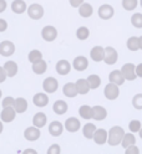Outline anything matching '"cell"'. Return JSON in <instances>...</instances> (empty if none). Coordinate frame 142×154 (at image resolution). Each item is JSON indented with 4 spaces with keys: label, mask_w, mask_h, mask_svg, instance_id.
Returning a JSON list of instances; mask_svg holds the SVG:
<instances>
[{
    "label": "cell",
    "mask_w": 142,
    "mask_h": 154,
    "mask_svg": "<svg viewBox=\"0 0 142 154\" xmlns=\"http://www.w3.org/2000/svg\"><path fill=\"white\" fill-rule=\"evenodd\" d=\"M124 128H121L120 126H115L110 129L107 133V143L112 147H116L118 144H121V140L124 138Z\"/></svg>",
    "instance_id": "obj_1"
},
{
    "label": "cell",
    "mask_w": 142,
    "mask_h": 154,
    "mask_svg": "<svg viewBox=\"0 0 142 154\" xmlns=\"http://www.w3.org/2000/svg\"><path fill=\"white\" fill-rule=\"evenodd\" d=\"M103 93H105V97L110 101H113V100H116L118 96H120V88H118V86L116 83H107L105 86V90H103Z\"/></svg>",
    "instance_id": "obj_2"
},
{
    "label": "cell",
    "mask_w": 142,
    "mask_h": 154,
    "mask_svg": "<svg viewBox=\"0 0 142 154\" xmlns=\"http://www.w3.org/2000/svg\"><path fill=\"white\" fill-rule=\"evenodd\" d=\"M121 72H122V75H124L125 80H127V81H134V80H136V77H137L136 66L134 63H130V62L125 63L124 66L121 67Z\"/></svg>",
    "instance_id": "obj_3"
},
{
    "label": "cell",
    "mask_w": 142,
    "mask_h": 154,
    "mask_svg": "<svg viewBox=\"0 0 142 154\" xmlns=\"http://www.w3.org/2000/svg\"><path fill=\"white\" fill-rule=\"evenodd\" d=\"M26 11L33 20H39L44 16V8L40 4H31L26 9Z\"/></svg>",
    "instance_id": "obj_4"
},
{
    "label": "cell",
    "mask_w": 142,
    "mask_h": 154,
    "mask_svg": "<svg viewBox=\"0 0 142 154\" xmlns=\"http://www.w3.org/2000/svg\"><path fill=\"white\" fill-rule=\"evenodd\" d=\"M118 59V54L117 51L111 46L105 47V54H103V61H105L106 65H113L117 62Z\"/></svg>",
    "instance_id": "obj_5"
},
{
    "label": "cell",
    "mask_w": 142,
    "mask_h": 154,
    "mask_svg": "<svg viewBox=\"0 0 142 154\" xmlns=\"http://www.w3.org/2000/svg\"><path fill=\"white\" fill-rule=\"evenodd\" d=\"M43 88L46 93H55L59 88V82L55 77H47L43 82Z\"/></svg>",
    "instance_id": "obj_6"
},
{
    "label": "cell",
    "mask_w": 142,
    "mask_h": 154,
    "mask_svg": "<svg viewBox=\"0 0 142 154\" xmlns=\"http://www.w3.org/2000/svg\"><path fill=\"white\" fill-rule=\"evenodd\" d=\"M15 52V45L11 41H2L0 42V55L4 56V57H9L14 55Z\"/></svg>",
    "instance_id": "obj_7"
},
{
    "label": "cell",
    "mask_w": 142,
    "mask_h": 154,
    "mask_svg": "<svg viewBox=\"0 0 142 154\" xmlns=\"http://www.w3.org/2000/svg\"><path fill=\"white\" fill-rule=\"evenodd\" d=\"M41 36H43V38L45 41H54L56 37H58V30L54 27V26H51V25H47V26H45L43 30H41Z\"/></svg>",
    "instance_id": "obj_8"
},
{
    "label": "cell",
    "mask_w": 142,
    "mask_h": 154,
    "mask_svg": "<svg viewBox=\"0 0 142 154\" xmlns=\"http://www.w3.org/2000/svg\"><path fill=\"white\" fill-rule=\"evenodd\" d=\"M41 136V132H40V128H37L35 126L33 127H27L24 132V137L26 140H30V142H35L40 138Z\"/></svg>",
    "instance_id": "obj_9"
},
{
    "label": "cell",
    "mask_w": 142,
    "mask_h": 154,
    "mask_svg": "<svg viewBox=\"0 0 142 154\" xmlns=\"http://www.w3.org/2000/svg\"><path fill=\"white\" fill-rule=\"evenodd\" d=\"M115 14V10L109 4H103L99 8V16L102 19V20H110V19Z\"/></svg>",
    "instance_id": "obj_10"
},
{
    "label": "cell",
    "mask_w": 142,
    "mask_h": 154,
    "mask_svg": "<svg viewBox=\"0 0 142 154\" xmlns=\"http://www.w3.org/2000/svg\"><path fill=\"white\" fill-rule=\"evenodd\" d=\"M15 116H16V111L14 109V107H4L2 114H0V119L5 123H10L15 119Z\"/></svg>",
    "instance_id": "obj_11"
},
{
    "label": "cell",
    "mask_w": 142,
    "mask_h": 154,
    "mask_svg": "<svg viewBox=\"0 0 142 154\" xmlns=\"http://www.w3.org/2000/svg\"><path fill=\"white\" fill-rule=\"evenodd\" d=\"M81 127V123L77 118H75V117H70L65 121V129L70 132V133H75V132H77Z\"/></svg>",
    "instance_id": "obj_12"
},
{
    "label": "cell",
    "mask_w": 142,
    "mask_h": 154,
    "mask_svg": "<svg viewBox=\"0 0 142 154\" xmlns=\"http://www.w3.org/2000/svg\"><path fill=\"white\" fill-rule=\"evenodd\" d=\"M72 66L76 71H85L89 67V60L85 56H77V57H75Z\"/></svg>",
    "instance_id": "obj_13"
},
{
    "label": "cell",
    "mask_w": 142,
    "mask_h": 154,
    "mask_svg": "<svg viewBox=\"0 0 142 154\" xmlns=\"http://www.w3.org/2000/svg\"><path fill=\"white\" fill-rule=\"evenodd\" d=\"M62 131H64V126H62V123L59 122V121H52V122L49 124V133L51 134L52 137H59V136H61Z\"/></svg>",
    "instance_id": "obj_14"
},
{
    "label": "cell",
    "mask_w": 142,
    "mask_h": 154,
    "mask_svg": "<svg viewBox=\"0 0 142 154\" xmlns=\"http://www.w3.org/2000/svg\"><path fill=\"white\" fill-rule=\"evenodd\" d=\"M62 93L66 96V97H69V98L76 97V96L79 94L77 88H76V85L72 83V82H68L66 85H64V87H62Z\"/></svg>",
    "instance_id": "obj_15"
},
{
    "label": "cell",
    "mask_w": 142,
    "mask_h": 154,
    "mask_svg": "<svg viewBox=\"0 0 142 154\" xmlns=\"http://www.w3.org/2000/svg\"><path fill=\"white\" fill-rule=\"evenodd\" d=\"M71 71V65L69 61L66 60H60L58 63H56V72L61 76H66L69 75Z\"/></svg>",
    "instance_id": "obj_16"
},
{
    "label": "cell",
    "mask_w": 142,
    "mask_h": 154,
    "mask_svg": "<svg viewBox=\"0 0 142 154\" xmlns=\"http://www.w3.org/2000/svg\"><path fill=\"white\" fill-rule=\"evenodd\" d=\"M92 139L95 140L96 144L102 146V144H105L107 142V132L105 129H97L96 128V131H95V133H93Z\"/></svg>",
    "instance_id": "obj_17"
},
{
    "label": "cell",
    "mask_w": 142,
    "mask_h": 154,
    "mask_svg": "<svg viewBox=\"0 0 142 154\" xmlns=\"http://www.w3.org/2000/svg\"><path fill=\"white\" fill-rule=\"evenodd\" d=\"M103 54H105V49L101 46H95L90 51V56L95 62H101L103 61Z\"/></svg>",
    "instance_id": "obj_18"
},
{
    "label": "cell",
    "mask_w": 142,
    "mask_h": 154,
    "mask_svg": "<svg viewBox=\"0 0 142 154\" xmlns=\"http://www.w3.org/2000/svg\"><path fill=\"white\" fill-rule=\"evenodd\" d=\"M33 102H34V104L36 106V107L43 108V107H45V106H47V103H49V97H47L45 93L39 92V93H36L34 96Z\"/></svg>",
    "instance_id": "obj_19"
},
{
    "label": "cell",
    "mask_w": 142,
    "mask_h": 154,
    "mask_svg": "<svg viewBox=\"0 0 142 154\" xmlns=\"http://www.w3.org/2000/svg\"><path fill=\"white\" fill-rule=\"evenodd\" d=\"M109 81L112 82V83H116L117 86H121V85H124V82L126 81L125 80V77L124 75H122L121 70H116V71H112L110 75H109Z\"/></svg>",
    "instance_id": "obj_20"
},
{
    "label": "cell",
    "mask_w": 142,
    "mask_h": 154,
    "mask_svg": "<svg viewBox=\"0 0 142 154\" xmlns=\"http://www.w3.org/2000/svg\"><path fill=\"white\" fill-rule=\"evenodd\" d=\"M107 117V111L102 106H95L92 107V118L96 121H102Z\"/></svg>",
    "instance_id": "obj_21"
},
{
    "label": "cell",
    "mask_w": 142,
    "mask_h": 154,
    "mask_svg": "<svg viewBox=\"0 0 142 154\" xmlns=\"http://www.w3.org/2000/svg\"><path fill=\"white\" fill-rule=\"evenodd\" d=\"M47 122V117L46 114L43 113V112H37L34 117H33V124L37 128H43Z\"/></svg>",
    "instance_id": "obj_22"
},
{
    "label": "cell",
    "mask_w": 142,
    "mask_h": 154,
    "mask_svg": "<svg viewBox=\"0 0 142 154\" xmlns=\"http://www.w3.org/2000/svg\"><path fill=\"white\" fill-rule=\"evenodd\" d=\"M76 88H77V92L79 94H87L89 91L91 90L90 88V85L87 82V80H84V79H80L76 81Z\"/></svg>",
    "instance_id": "obj_23"
},
{
    "label": "cell",
    "mask_w": 142,
    "mask_h": 154,
    "mask_svg": "<svg viewBox=\"0 0 142 154\" xmlns=\"http://www.w3.org/2000/svg\"><path fill=\"white\" fill-rule=\"evenodd\" d=\"M26 3L24 0H14L11 3V10L15 14H23L26 11Z\"/></svg>",
    "instance_id": "obj_24"
},
{
    "label": "cell",
    "mask_w": 142,
    "mask_h": 154,
    "mask_svg": "<svg viewBox=\"0 0 142 154\" xmlns=\"http://www.w3.org/2000/svg\"><path fill=\"white\" fill-rule=\"evenodd\" d=\"M52 109H54V112H55L56 114H59V116L65 114L66 112H68V103H66L65 101L59 100V101H56V102L54 103Z\"/></svg>",
    "instance_id": "obj_25"
},
{
    "label": "cell",
    "mask_w": 142,
    "mask_h": 154,
    "mask_svg": "<svg viewBox=\"0 0 142 154\" xmlns=\"http://www.w3.org/2000/svg\"><path fill=\"white\" fill-rule=\"evenodd\" d=\"M93 13V9L91 6V4L89 3H82L80 6H79V14L81 17H90Z\"/></svg>",
    "instance_id": "obj_26"
},
{
    "label": "cell",
    "mask_w": 142,
    "mask_h": 154,
    "mask_svg": "<svg viewBox=\"0 0 142 154\" xmlns=\"http://www.w3.org/2000/svg\"><path fill=\"white\" fill-rule=\"evenodd\" d=\"M4 70L6 72V76L14 77L17 73V63L14 61H6L4 65Z\"/></svg>",
    "instance_id": "obj_27"
},
{
    "label": "cell",
    "mask_w": 142,
    "mask_h": 154,
    "mask_svg": "<svg viewBox=\"0 0 142 154\" xmlns=\"http://www.w3.org/2000/svg\"><path fill=\"white\" fill-rule=\"evenodd\" d=\"M46 70H47V63L43 59L33 63V71L36 75H43L46 72Z\"/></svg>",
    "instance_id": "obj_28"
},
{
    "label": "cell",
    "mask_w": 142,
    "mask_h": 154,
    "mask_svg": "<svg viewBox=\"0 0 142 154\" xmlns=\"http://www.w3.org/2000/svg\"><path fill=\"white\" fill-rule=\"evenodd\" d=\"M14 109L16 111V113H24L27 109V101L23 97L16 98L14 103Z\"/></svg>",
    "instance_id": "obj_29"
},
{
    "label": "cell",
    "mask_w": 142,
    "mask_h": 154,
    "mask_svg": "<svg viewBox=\"0 0 142 154\" xmlns=\"http://www.w3.org/2000/svg\"><path fill=\"white\" fill-rule=\"evenodd\" d=\"M95 131H96V126L93 123H86L82 128V134L86 139H92Z\"/></svg>",
    "instance_id": "obj_30"
},
{
    "label": "cell",
    "mask_w": 142,
    "mask_h": 154,
    "mask_svg": "<svg viewBox=\"0 0 142 154\" xmlns=\"http://www.w3.org/2000/svg\"><path fill=\"white\" fill-rule=\"evenodd\" d=\"M79 114L84 119H91L92 118V107H90L87 104L81 106L80 109H79Z\"/></svg>",
    "instance_id": "obj_31"
},
{
    "label": "cell",
    "mask_w": 142,
    "mask_h": 154,
    "mask_svg": "<svg viewBox=\"0 0 142 154\" xmlns=\"http://www.w3.org/2000/svg\"><path fill=\"white\" fill-rule=\"evenodd\" d=\"M135 143H136V138L132 133H125L124 134V138H122V140H121V144H122L124 148H127V147L132 146V144H135Z\"/></svg>",
    "instance_id": "obj_32"
},
{
    "label": "cell",
    "mask_w": 142,
    "mask_h": 154,
    "mask_svg": "<svg viewBox=\"0 0 142 154\" xmlns=\"http://www.w3.org/2000/svg\"><path fill=\"white\" fill-rule=\"evenodd\" d=\"M87 82L90 85V88L96 90V88L100 87V85H101V79H100L99 75H90L87 77Z\"/></svg>",
    "instance_id": "obj_33"
},
{
    "label": "cell",
    "mask_w": 142,
    "mask_h": 154,
    "mask_svg": "<svg viewBox=\"0 0 142 154\" xmlns=\"http://www.w3.org/2000/svg\"><path fill=\"white\" fill-rule=\"evenodd\" d=\"M76 36L79 40H87L89 36H90V30L87 27H85V26H81L77 29V31H76Z\"/></svg>",
    "instance_id": "obj_34"
},
{
    "label": "cell",
    "mask_w": 142,
    "mask_h": 154,
    "mask_svg": "<svg viewBox=\"0 0 142 154\" xmlns=\"http://www.w3.org/2000/svg\"><path fill=\"white\" fill-rule=\"evenodd\" d=\"M127 49L131 51H137L140 49V45H138V37L136 36H132L127 40Z\"/></svg>",
    "instance_id": "obj_35"
},
{
    "label": "cell",
    "mask_w": 142,
    "mask_h": 154,
    "mask_svg": "<svg viewBox=\"0 0 142 154\" xmlns=\"http://www.w3.org/2000/svg\"><path fill=\"white\" fill-rule=\"evenodd\" d=\"M131 24L137 29H142V14L136 13L131 16Z\"/></svg>",
    "instance_id": "obj_36"
},
{
    "label": "cell",
    "mask_w": 142,
    "mask_h": 154,
    "mask_svg": "<svg viewBox=\"0 0 142 154\" xmlns=\"http://www.w3.org/2000/svg\"><path fill=\"white\" fill-rule=\"evenodd\" d=\"M137 4H138L137 0H122V6H124V9L127 11L135 10Z\"/></svg>",
    "instance_id": "obj_37"
},
{
    "label": "cell",
    "mask_w": 142,
    "mask_h": 154,
    "mask_svg": "<svg viewBox=\"0 0 142 154\" xmlns=\"http://www.w3.org/2000/svg\"><path fill=\"white\" fill-rule=\"evenodd\" d=\"M27 59H29V61H30L31 63H34V62H36V61H39V60L43 59V54H41L39 50H31V51L29 52V56H27Z\"/></svg>",
    "instance_id": "obj_38"
},
{
    "label": "cell",
    "mask_w": 142,
    "mask_h": 154,
    "mask_svg": "<svg viewBox=\"0 0 142 154\" xmlns=\"http://www.w3.org/2000/svg\"><path fill=\"white\" fill-rule=\"evenodd\" d=\"M141 127H142V124H141V122H140L138 119H132V121L128 123V129H130L132 133L138 132V131L141 129Z\"/></svg>",
    "instance_id": "obj_39"
},
{
    "label": "cell",
    "mask_w": 142,
    "mask_h": 154,
    "mask_svg": "<svg viewBox=\"0 0 142 154\" xmlns=\"http://www.w3.org/2000/svg\"><path fill=\"white\" fill-rule=\"evenodd\" d=\"M132 106L136 109H142V93H137L132 98Z\"/></svg>",
    "instance_id": "obj_40"
},
{
    "label": "cell",
    "mask_w": 142,
    "mask_h": 154,
    "mask_svg": "<svg viewBox=\"0 0 142 154\" xmlns=\"http://www.w3.org/2000/svg\"><path fill=\"white\" fill-rule=\"evenodd\" d=\"M14 103H15V98L10 97V96H8V97H5L3 100V108L4 107H14Z\"/></svg>",
    "instance_id": "obj_41"
},
{
    "label": "cell",
    "mask_w": 142,
    "mask_h": 154,
    "mask_svg": "<svg viewBox=\"0 0 142 154\" xmlns=\"http://www.w3.org/2000/svg\"><path fill=\"white\" fill-rule=\"evenodd\" d=\"M60 153H61V149H60L59 144H52V146L47 149V154H60Z\"/></svg>",
    "instance_id": "obj_42"
},
{
    "label": "cell",
    "mask_w": 142,
    "mask_h": 154,
    "mask_svg": "<svg viewBox=\"0 0 142 154\" xmlns=\"http://www.w3.org/2000/svg\"><path fill=\"white\" fill-rule=\"evenodd\" d=\"M125 153L126 154H138L140 150H138V148L135 146V144H132V146H130V147L126 148V152Z\"/></svg>",
    "instance_id": "obj_43"
},
{
    "label": "cell",
    "mask_w": 142,
    "mask_h": 154,
    "mask_svg": "<svg viewBox=\"0 0 142 154\" xmlns=\"http://www.w3.org/2000/svg\"><path fill=\"white\" fill-rule=\"evenodd\" d=\"M8 29V23L5 19H0V32H4Z\"/></svg>",
    "instance_id": "obj_44"
},
{
    "label": "cell",
    "mask_w": 142,
    "mask_h": 154,
    "mask_svg": "<svg viewBox=\"0 0 142 154\" xmlns=\"http://www.w3.org/2000/svg\"><path fill=\"white\" fill-rule=\"evenodd\" d=\"M6 72L4 70V67H0V83H3L5 80H6Z\"/></svg>",
    "instance_id": "obj_45"
},
{
    "label": "cell",
    "mask_w": 142,
    "mask_h": 154,
    "mask_svg": "<svg viewBox=\"0 0 142 154\" xmlns=\"http://www.w3.org/2000/svg\"><path fill=\"white\" fill-rule=\"evenodd\" d=\"M69 2H70V5L72 8H79L84 3V0H69Z\"/></svg>",
    "instance_id": "obj_46"
},
{
    "label": "cell",
    "mask_w": 142,
    "mask_h": 154,
    "mask_svg": "<svg viewBox=\"0 0 142 154\" xmlns=\"http://www.w3.org/2000/svg\"><path fill=\"white\" fill-rule=\"evenodd\" d=\"M6 6H8V4H6L5 0H0V13H4Z\"/></svg>",
    "instance_id": "obj_47"
},
{
    "label": "cell",
    "mask_w": 142,
    "mask_h": 154,
    "mask_svg": "<svg viewBox=\"0 0 142 154\" xmlns=\"http://www.w3.org/2000/svg\"><path fill=\"white\" fill-rule=\"evenodd\" d=\"M136 75H137V77H141L142 79V63L136 66Z\"/></svg>",
    "instance_id": "obj_48"
},
{
    "label": "cell",
    "mask_w": 142,
    "mask_h": 154,
    "mask_svg": "<svg viewBox=\"0 0 142 154\" xmlns=\"http://www.w3.org/2000/svg\"><path fill=\"white\" fill-rule=\"evenodd\" d=\"M138 45H140V49L142 50V36L138 37Z\"/></svg>",
    "instance_id": "obj_49"
},
{
    "label": "cell",
    "mask_w": 142,
    "mask_h": 154,
    "mask_svg": "<svg viewBox=\"0 0 142 154\" xmlns=\"http://www.w3.org/2000/svg\"><path fill=\"white\" fill-rule=\"evenodd\" d=\"M3 129H4V127H3V122H2V121H0V133H2V132H3Z\"/></svg>",
    "instance_id": "obj_50"
},
{
    "label": "cell",
    "mask_w": 142,
    "mask_h": 154,
    "mask_svg": "<svg viewBox=\"0 0 142 154\" xmlns=\"http://www.w3.org/2000/svg\"><path fill=\"white\" fill-rule=\"evenodd\" d=\"M24 153H35V150H30V149H29V150H25Z\"/></svg>",
    "instance_id": "obj_51"
},
{
    "label": "cell",
    "mask_w": 142,
    "mask_h": 154,
    "mask_svg": "<svg viewBox=\"0 0 142 154\" xmlns=\"http://www.w3.org/2000/svg\"><path fill=\"white\" fill-rule=\"evenodd\" d=\"M138 133H140V137H141V139H142V127H141V129L138 131Z\"/></svg>",
    "instance_id": "obj_52"
},
{
    "label": "cell",
    "mask_w": 142,
    "mask_h": 154,
    "mask_svg": "<svg viewBox=\"0 0 142 154\" xmlns=\"http://www.w3.org/2000/svg\"><path fill=\"white\" fill-rule=\"evenodd\" d=\"M2 94H3V93H2V90H0V98H2Z\"/></svg>",
    "instance_id": "obj_53"
},
{
    "label": "cell",
    "mask_w": 142,
    "mask_h": 154,
    "mask_svg": "<svg viewBox=\"0 0 142 154\" xmlns=\"http://www.w3.org/2000/svg\"><path fill=\"white\" fill-rule=\"evenodd\" d=\"M141 6H142V0H141Z\"/></svg>",
    "instance_id": "obj_54"
}]
</instances>
